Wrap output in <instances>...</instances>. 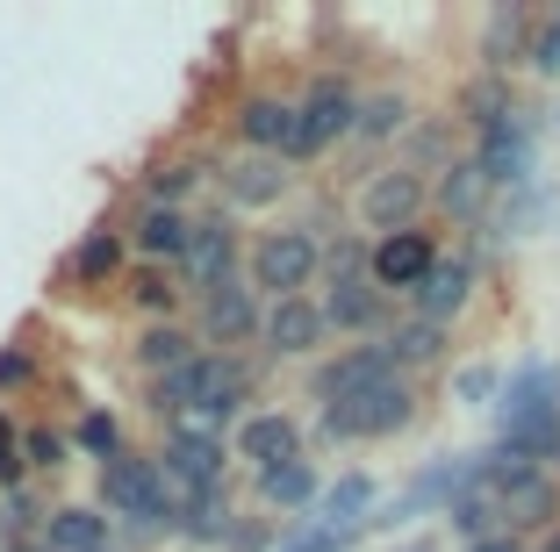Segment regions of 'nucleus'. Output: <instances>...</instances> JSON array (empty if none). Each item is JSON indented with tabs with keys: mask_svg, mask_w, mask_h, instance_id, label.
<instances>
[{
	"mask_svg": "<svg viewBox=\"0 0 560 552\" xmlns=\"http://www.w3.org/2000/svg\"><path fill=\"white\" fill-rule=\"evenodd\" d=\"M252 388H259V374H252L245 352H195L187 366L144 380V402H151V416H180V409L245 416V409H252Z\"/></svg>",
	"mask_w": 560,
	"mask_h": 552,
	"instance_id": "obj_1",
	"label": "nucleus"
},
{
	"mask_svg": "<svg viewBox=\"0 0 560 552\" xmlns=\"http://www.w3.org/2000/svg\"><path fill=\"white\" fill-rule=\"evenodd\" d=\"M94 488H101V517L108 524H130V531H151V538H173L180 531V495L165 488L159 459L151 453H116L108 467H94Z\"/></svg>",
	"mask_w": 560,
	"mask_h": 552,
	"instance_id": "obj_2",
	"label": "nucleus"
},
{
	"mask_svg": "<svg viewBox=\"0 0 560 552\" xmlns=\"http://www.w3.org/2000/svg\"><path fill=\"white\" fill-rule=\"evenodd\" d=\"M324 273V237L310 223H280L245 237V287L259 302H288V294H310Z\"/></svg>",
	"mask_w": 560,
	"mask_h": 552,
	"instance_id": "obj_3",
	"label": "nucleus"
},
{
	"mask_svg": "<svg viewBox=\"0 0 560 552\" xmlns=\"http://www.w3.org/2000/svg\"><path fill=\"white\" fill-rule=\"evenodd\" d=\"M417 416H424V388L417 380H388V388L360 395V402L316 409V431L330 445H381V438H402Z\"/></svg>",
	"mask_w": 560,
	"mask_h": 552,
	"instance_id": "obj_4",
	"label": "nucleus"
},
{
	"mask_svg": "<svg viewBox=\"0 0 560 552\" xmlns=\"http://www.w3.org/2000/svg\"><path fill=\"white\" fill-rule=\"evenodd\" d=\"M352 209H360L366 237H396V230H424V215H431V173H417L410 158H388V165H374V173L360 179V195H352Z\"/></svg>",
	"mask_w": 560,
	"mask_h": 552,
	"instance_id": "obj_5",
	"label": "nucleus"
},
{
	"mask_svg": "<svg viewBox=\"0 0 560 552\" xmlns=\"http://www.w3.org/2000/svg\"><path fill=\"white\" fill-rule=\"evenodd\" d=\"M180 273V294L187 309H195L201 294L231 287V280H245V237H237V215H195V237H187V259L173 266Z\"/></svg>",
	"mask_w": 560,
	"mask_h": 552,
	"instance_id": "obj_6",
	"label": "nucleus"
},
{
	"mask_svg": "<svg viewBox=\"0 0 560 552\" xmlns=\"http://www.w3.org/2000/svg\"><path fill=\"white\" fill-rule=\"evenodd\" d=\"M467 158L489 173L495 195H525V187H532V165H539V122H532L525 101H517L503 122H489V130L475 137V151H467Z\"/></svg>",
	"mask_w": 560,
	"mask_h": 552,
	"instance_id": "obj_7",
	"label": "nucleus"
},
{
	"mask_svg": "<svg viewBox=\"0 0 560 552\" xmlns=\"http://www.w3.org/2000/svg\"><path fill=\"white\" fill-rule=\"evenodd\" d=\"M360 130V94L346 80H316L302 94V115H295V144H288V165H310L324 151H338L346 137Z\"/></svg>",
	"mask_w": 560,
	"mask_h": 552,
	"instance_id": "obj_8",
	"label": "nucleus"
},
{
	"mask_svg": "<svg viewBox=\"0 0 560 552\" xmlns=\"http://www.w3.org/2000/svg\"><path fill=\"white\" fill-rule=\"evenodd\" d=\"M215 187H223V215H266V209H280V201L295 195V165L237 151V158L215 165Z\"/></svg>",
	"mask_w": 560,
	"mask_h": 552,
	"instance_id": "obj_9",
	"label": "nucleus"
},
{
	"mask_svg": "<svg viewBox=\"0 0 560 552\" xmlns=\"http://www.w3.org/2000/svg\"><path fill=\"white\" fill-rule=\"evenodd\" d=\"M259 316H266V302L245 287V280H231V287L201 294L187 324H195L201 352H237V344H259Z\"/></svg>",
	"mask_w": 560,
	"mask_h": 552,
	"instance_id": "obj_10",
	"label": "nucleus"
},
{
	"mask_svg": "<svg viewBox=\"0 0 560 552\" xmlns=\"http://www.w3.org/2000/svg\"><path fill=\"white\" fill-rule=\"evenodd\" d=\"M151 459H159L165 488H173L180 503H195V495H223V488H231V445H209V438H173V431H165Z\"/></svg>",
	"mask_w": 560,
	"mask_h": 552,
	"instance_id": "obj_11",
	"label": "nucleus"
},
{
	"mask_svg": "<svg viewBox=\"0 0 560 552\" xmlns=\"http://www.w3.org/2000/svg\"><path fill=\"white\" fill-rule=\"evenodd\" d=\"M295 115H302V101H295V94H273V86H252V94H237V108H231V137H237V151H259V158H288V144H295Z\"/></svg>",
	"mask_w": 560,
	"mask_h": 552,
	"instance_id": "obj_12",
	"label": "nucleus"
},
{
	"mask_svg": "<svg viewBox=\"0 0 560 552\" xmlns=\"http://www.w3.org/2000/svg\"><path fill=\"white\" fill-rule=\"evenodd\" d=\"M388 380H402V374L381 344H346L338 359H324L310 374V395H316V409H338V402H360V395L388 388Z\"/></svg>",
	"mask_w": 560,
	"mask_h": 552,
	"instance_id": "obj_13",
	"label": "nucleus"
},
{
	"mask_svg": "<svg viewBox=\"0 0 560 552\" xmlns=\"http://www.w3.org/2000/svg\"><path fill=\"white\" fill-rule=\"evenodd\" d=\"M439 251L445 244L431 237V230H396V237H374V251H366V280H374L388 302H410L417 287H424V273L439 266Z\"/></svg>",
	"mask_w": 560,
	"mask_h": 552,
	"instance_id": "obj_14",
	"label": "nucleus"
},
{
	"mask_svg": "<svg viewBox=\"0 0 560 552\" xmlns=\"http://www.w3.org/2000/svg\"><path fill=\"white\" fill-rule=\"evenodd\" d=\"M475 294H481V266H475V251H439V266L424 273V287L410 294V316H424V324L453 330L467 309H475Z\"/></svg>",
	"mask_w": 560,
	"mask_h": 552,
	"instance_id": "obj_15",
	"label": "nucleus"
},
{
	"mask_svg": "<svg viewBox=\"0 0 560 552\" xmlns=\"http://www.w3.org/2000/svg\"><path fill=\"white\" fill-rule=\"evenodd\" d=\"M330 344V324L316 309V294H288V302H266L259 316V352L266 359H316Z\"/></svg>",
	"mask_w": 560,
	"mask_h": 552,
	"instance_id": "obj_16",
	"label": "nucleus"
},
{
	"mask_svg": "<svg viewBox=\"0 0 560 552\" xmlns=\"http://www.w3.org/2000/svg\"><path fill=\"white\" fill-rule=\"evenodd\" d=\"M58 280H66L72 294H108V287H122V280H130V237H122V230H108V223L86 230V237L66 251Z\"/></svg>",
	"mask_w": 560,
	"mask_h": 552,
	"instance_id": "obj_17",
	"label": "nucleus"
},
{
	"mask_svg": "<svg viewBox=\"0 0 560 552\" xmlns=\"http://www.w3.org/2000/svg\"><path fill=\"white\" fill-rule=\"evenodd\" d=\"M280 459H302V423L288 416V409H245L231 431V467H280Z\"/></svg>",
	"mask_w": 560,
	"mask_h": 552,
	"instance_id": "obj_18",
	"label": "nucleus"
},
{
	"mask_svg": "<svg viewBox=\"0 0 560 552\" xmlns=\"http://www.w3.org/2000/svg\"><path fill=\"white\" fill-rule=\"evenodd\" d=\"M316 309H324V324L338 330V338H366V344H381V330L396 324V309H388V294H381L374 280H330V287L316 294Z\"/></svg>",
	"mask_w": 560,
	"mask_h": 552,
	"instance_id": "obj_19",
	"label": "nucleus"
},
{
	"mask_svg": "<svg viewBox=\"0 0 560 552\" xmlns=\"http://www.w3.org/2000/svg\"><path fill=\"white\" fill-rule=\"evenodd\" d=\"M122 237H130L137 266H180L187 237H195V215L187 209H159V201H137V215L122 223Z\"/></svg>",
	"mask_w": 560,
	"mask_h": 552,
	"instance_id": "obj_20",
	"label": "nucleus"
},
{
	"mask_svg": "<svg viewBox=\"0 0 560 552\" xmlns=\"http://www.w3.org/2000/svg\"><path fill=\"white\" fill-rule=\"evenodd\" d=\"M489 201H495V187H489V173H481L467 151H453V158L431 173V209L439 215H453V223H489Z\"/></svg>",
	"mask_w": 560,
	"mask_h": 552,
	"instance_id": "obj_21",
	"label": "nucleus"
},
{
	"mask_svg": "<svg viewBox=\"0 0 560 552\" xmlns=\"http://www.w3.org/2000/svg\"><path fill=\"white\" fill-rule=\"evenodd\" d=\"M381 352L396 359V374H402V380L439 374L445 359H453V330H439V324H424V316H410V309H402L396 324L381 330Z\"/></svg>",
	"mask_w": 560,
	"mask_h": 552,
	"instance_id": "obj_22",
	"label": "nucleus"
},
{
	"mask_svg": "<svg viewBox=\"0 0 560 552\" xmlns=\"http://www.w3.org/2000/svg\"><path fill=\"white\" fill-rule=\"evenodd\" d=\"M252 495L266 503V517H273V509H280V517H295V509L310 517L316 495H324V473H316V459H310V453H302V459H280V467L252 473Z\"/></svg>",
	"mask_w": 560,
	"mask_h": 552,
	"instance_id": "obj_23",
	"label": "nucleus"
},
{
	"mask_svg": "<svg viewBox=\"0 0 560 552\" xmlns=\"http://www.w3.org/2000/svg\"><path fill=\"white\" fill-rule=\"evenodd\" d=\"M374 509H381L374 473H338V481H324V495H316L310 517L330 524V531H374Z\"/></svg>",
	"mask_w": 560,
	"mask_h": 552,
	"instance_id": "obj_24",
	"label": "nucleus"
},
{
	"mask_svg": "<svg viewBox=\"0 0 560 552\" xmlns=\"http://www.w3.org/2000/svg\"><path fill=\"white\" fill-rule=\"evenodd\" d=\"M215 179V158L209 151H173V158H151V173L137 179V195L159 201V209H187V195L195 187H209Z\"/></svg>",
	"mask_w": 560,
	"mask_h": 552,
	"instance_id": "obj_25",
	"label": "nucleus"
},
{
	"mask_svg": "<svg viewBox=\"0 0 560 552\" xmlns=\"http://www.w3.org/2000/svg\"><path fill=\"white\" fill-rule=\"evenodd\" d=\"M532 22H539L532 8H489V22H481V44H475L481 72H503V80H511V66H525Z\"/></svg>",
	"mask_w": 560,
	"mask_h": 552,
	"instance_id": "obj_26",
	"label": "nucleus"
},
{
	"mask_svg": "<svg viewBox=\"0 0 560 552\" xmlns=\"http://www.w3.org/2000/svg\"><path fill=\"white\" fill-rule=\"evenodd\" d=\"M44 545L50 552H116V538H108V517H101L94 503H58L44 509Z\"/></svg>",
	"mask_w": 560,
	"mask_h": 552,
	"instance_id": "obj_27",
	"label": "nucleus"
},
{
	"mask_svg": "<svg viewBox=\"0 0 560 552\" xmlns=\"http://www.w3.org/2000/svg\"><path fill=\"white\" fill-rule=\"evenodd\" d=\"M517 108V94H511V80H503V72H467L460 86H453V122H467V130H489V122H503V115Z\"/></svg>",
	"mask_w": 560,
	"mask_h": 552,
	"instance_id": "obj_28",
	"label": "nucleus"
},
{
	"mask_svg": "<svg viewBox=\"0 0 560 552\" xmlns=\"http://www.w3.org/2000/svg\"><path fill=\"white\" fill-rule=\"evenodd\" d=\"M201 352V338H195V324H144L137 330V344H130V359H137V374L144 380H159V374H173V366H187V359Z\"/></svg>",
	"mask_w": 560,
	"mask_h": 552,
	"instance_id": "obj_29",
	"label": "nucleus"
},
{
	"mask_svg": "<svg viewBox=\"0 0 560 552\" xmlns=\"http://www.w3.org/2000/svg\"><path fill=\"white\" fill-rule=\"evenodd\" d=\"M417 130V101L402 86H381V94H360V144H402Z\"/></svg>",
	"mask_w": 560,
	"mask_h": 552,
	"instance_id": "obj_30",
	"label": "nucleus"
},
{
	"mask_svg": "<svg viewBox=\"0 0 560 552\" xmlns=\"http://www.w3.org/2000/svg\"><path fill=\"white\" fill-rule=\"evenodd\" d=\"M130 302L144 324H180L187 316V294H180V273L173 266H137L130 273Z\"/></svg>",
	"mask_w": 560,
	"mask_h": 552,
	"instance_id": "obj_31",
	"label": "nucleus"
},
{
	"mask_svg": "<svg viewBox=\"0 0 560 552\" xmlns=\"http://www.w3.org/2000/svg\"><path fill=\"white\" fill-rule=\"evenodd\" d=\"M231 524H237V503H231V488H223V495H195V503H180V531H173V538H187V545H223Z\"/></svg>",
	"mask_w": 560,
	"mask_h": 552,
	"instance_id": "obj_32",
	"label": "nucleus"
},
{
	"mask_svg": "<svg viewBox=\"0 0 560 552\" xmlns=\"http://www.w3.org/2000/svg\"><path fill=\"white\" fill-rule=\"evenodd\" d=\"M66 438H72V453H86L94 467H108L116 453H130V438H122V416H108V409H80Z\"/></svg>",
	"mask_w": 560,
	"mask_h": 552,
	"instance_id": "obj_33",
	"label": "nucleus"
},
{
	"mask_svg": "<svg viewBox=\"0 0 560 552\" xmlns=\"http://www.w3.org/2000/svg\"><path fill=\"white\" fill-rule=\"evenodd\" d=\"M366 531H330V524H316V517H295L288 531H280V545L273 552H352Z\"/></svg>",
	"mask_w": 560,
	"mask_h": 552,
	"instance_id": "obj_34",
	"label": "nucleus"
},
{
	"mask_svg": "<svg viewBox=\"0 0 560 552\" xmlns=\"http://www.w3.org/2000/svg\"><path fill=\"white\" fill-rule=\"evenodd\" d=\"M66 459H72L66 431H50V423H30V431H22V467H30V473H58Z\"/></svg>",
	"mask_w": 560,
	"mask_h": 552,
	"instance_id": "obj_35",
	"label": "nucleus"
},
{
	"mask_svg": "<svg viewBox=\"0 0 560 552\" xmlns=\"http://www.w3.org/2000/svg\"><path fill=\"white\" fill-rule=\"evenodd\" d=\"M525 66L539 72V80H560V8H553V15H539V22H532Z\"/></svg>",
	"mask_w": 560,
	"mask_h": 552,
	"instance_id": "obj_36",
	"label": "nucleus"
},
{
	"mask_svg": "<svg viewBox=\"0 0 560 552\" xmlns=\"http://www.w3.org/2000/svg\"><path fill=\"white\" fill-rule=\"evenodd\" d=\"M495 395H503V374H495V366H460V374H453V402L481 409V402H495Z\"/></svg>",
	"mask_w": 560,
	"mask_h": 552,
	"instance_id": "obj_37",
	"label": "nucleus"
},
{
	"mask_svg": "<svg viewBox=\"0 0 560 552\" xmlns=\"http://www.w3.org/2000/svg\"><path fill=\"white\" fill-rule=\"evenodd\" d=\"M280 545V524L273 517H237L231 538H223V552H273Z\"/></svg>",
	"mask_w": 560,
	"mask_h": 552,
	"instance_id": "obj_38",
	"label": "nucleus"
},
{
	"mask_svg": "<svg viewBox=\"0 0 560 552\" xmlns=\"http://www.w3.org/2000/svg\"><path fill=\"white\" fill-rule=\"evenodd\" d=\"M22 481H30V467H22V431L0 416V495H15Z\"/></svg>",
	"mask_w": 560,
	"mask_h": 552,
	"instance_id": "obj_39",
	"label": "nucleus"
},
{
	"mask_svg": "<svg viewBox=\"0 0 560 552\" xmlns=\"http://www.w3.org/2000/svg\"><path fill=\"white\" fill-rule=\"evenodd\" d=\"M30 380H36V359L22 352V344H0V395L30 388Z\"/></svg>",
	"mask_w": 560,
	"mask_h": 552,
	"instance_id": "obj_40",
	"label": "nucleus"
},
{
	"mask_svg": "<svg viewBox=\"0 0 560 552\" xmlns=\"http://www.w3.org/2000/svg\"><path fill=\"white\" fill-rule=\"evenodd\" d=\"M0 552H50V545H44V531H8Z\"/></svg>",
	"mask_w": 560,
	"mask_h": 552,
	"instance_id": "obj_41",
	"label": "nucleus"
},
{
	"mask_svg": "<svg viewBox=\"0 0 560 552\" xmlns=\"http://www.w3.org/2000/svg\"><path fill=\"white\" fill-rule=\"evenodd\" d=\"M460 552H532L525 538H475V545H460Z\"/></svg>",
	"mask_w": 560,
	"mask_h": 552,
	"instance_id": "obj_42",
	"label": "nucleus"
},
{
	"mask_svg": "<svg viewBox=\"0 0 560 552\" xmlns=\"http://www.w3.org/2000/svg\"><path fill=\"white\" fill-rule=\"evenodd\" d=\"M532 552H560V524H553V531H546V538H539V545H532Z\"/></svg>",
	"mask_w": 560,
	"mask_h": 552,
	"instance_id": "obj_43",
	"label": "nucleus"
},
{
	"mask_svg": "<svg viewBox=\"0 0 560 552\" xmlns=\"http://www.w3.org/2000/svg\"><path fill=\"white\" fill-rule=\"evenodd\" d=\"M546 473H560V445H553V467H546Z\"/></svg>",
	"mask_w": 560,
	"mask_h": 552,
	"instance_id": "obj_44",
	"label": "nucleus"
}]
</instances>
